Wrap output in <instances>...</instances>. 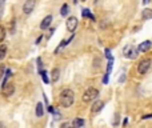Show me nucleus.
I'll return each mask as SVG.
<instances>
[{"instance_id": "nucleus-1", "label": "nucleus", "mask_w": 152, "mask_h": 128, "mask_svg": "<svg viewBox=\"0 0 152 128\" xmlns=\"http://www.w3.org/2000/svg\"><path fill=\"white\" fill-rule=\"evenodd\" d=\"M59 101H60V105H62V107H64V108H70L75 101L74 91L70 89V88L63 89L62 92H60V95H59Z\"/></svg>"}, {"instance_id": "nucleus-2", "label": "nucleus", "mask_w": 152, "mask_h": 128, "mask_svg": "<svg viewBox=\"0 0 152 128\" xmlns=\"http://www.w3.org/2000/svg\"><path fill=\"white\" fill-rule=\"evenodd\" d=\"M98 97H99V89L91 87V88H88V89L84 91L82 99H83L84 103H90V101H92V100H96Z\"/></svg>"}, {"instance_id": "nucleus-3", "label": "nucleus", "mask_w": 152, "mask_h": 128, "mask_svg": "<svg viewBox=\"0 0 152 128\" xmlns=\"http://www.w3.org/2000/svg\"><path fill=\"white\" fill-rule=\"evenodd\" d=\"M123 55H124V58L129 59V60H133V59H136L137 56H139V52H137L136 47H133L132 44H128V46L124 47Z\"/></svg>"}, {"instance_id": "nucleus-4", "label": "nucleus", "mask_w": 152, "mask_h": 128, "mask_svg": "<svg viewBox=\"0 0 152 128\" xmlns=\"http://www.w3.org/2000/svg\"><path fill=\"white\" fill-rule=\"evenodd\" d=\"M151 63H152L151 59H143V60H140V62L137 63V72L140 75H145L149 71V68H151Z\"/></svg>"}, {"instance_id": "nucleus-5", "label": "nucleus", "mask_w": 152, "mask_h": 128, "mask_svg": "<svg viewBox=\"0 0 152 128\" xmlns=\"http://www.w3.org/2000/svg\"><path fill=\"white\" fill-rule=\"evenodd\" d=\"M78 24H79V20L76 16H70L68 19H67L66 21V28H67V31L71 32V34H74L75 29L78 28Z\"/></svg>"}, {"instance_id": "nucleus-6", "label": "nucleus", "mask_w": 152, "mask_h": 128, "mask_svg": "<svg viewBox=\"0 0 152 128\" xmlns=\"http://www.w3.org/2000/svg\"><path fill=\"white\" fill-rule=\"evenodd\" d=\"M15 84L13 83H5V84L1 85V92H3V95L5 97H9L13 95V92H15Z\"/></svg>"}, {"instance_id": "nucleus-7", "label": "nucleus", "mask_w": 152, "mask_h": 128, "mask_svg": "<svg viewBox=\"0 0 152 128\" xmlns=\"http://www.w3.org/2000/svg\"><path fill=\"white\" fill-rule=\"evenodd\" d=\"M35 7H36V0H25V3L23 5V13L29 15L35 9Z\"/></svg>"}, {"instance_id": "nucleus-8", "label": "nucleus", "mask_w": 152, "mask_h": 128, "mask_svg": "<svg viewBox=\"0 0 152 128\" xmlns=\"http://www.w3.org/2000/svg\"><path fill=\"white\" fill-rule=\"evenodd\" d=\"M151 47H152V43H151V40H145V42H143V43H140L139 46H137V52L139 54H144V52H148L149 50H151Z\"/></svg>"}, {"instance_id": "nucleus-9", "label": "nucleus", "mask_w": 152, "mask_h": 128, "mask_svg": "<svg viewBox=\"0 0 152 128\" xmlns=\"http://www.w3.org/2000/svg\"><path fill=\"white\" fill-rule=\"evenodd\" d=\"M52 20H54L52 15H47L43 20H42V23H40V29H42V31H47L48 28L51 27V23H52Z\"/></svg>"}, {"instance_id": "nucleus-10", "label": "nucleus", "mask_w": 152, "mask_h": 128, "mask_svg": "<svg viewBox=\"0 0 152 128\" xmlns=\"http://www.w3.org/2000/svg\"><path fill=\"white\" fill-rule=\"evenodd\" d=\"M104 107V101L103 100H96L91 107V112L92 113H99Z\"/></svg>"}, {"instance_id": "nucleus-11", "label": "nucleus", "mask_w": 152, "mask_h": 128, "mask_svg": "<svg viewBox=\"0 0 152 128\" xmlns=\"http://www.w3.org/2000/svg\"><path fill=\"white\" fill-rule=\"evenodd\" d=\"M59 79H60V70L59 68H54L52 72H51V80L54 83L59 82Z\"/></svg>"}, {"instance_id": "nucleus-12", "label": "nucleus", "mask_w": 152, "mask_h": 128, "mask_svg": "<svg viewBox=\"0 0 152 128\" xmlns=\"http://www.w3.org/2000/svg\"><path fill=\"white\" fill-rule=\"evenodd\" d=\"M86 124L84 119H80V117H76L74 121H72V128H83Z\"/></svg>"}, {"instance_id": "nucleus-13", "label": "nucleus", "mask_w": 152, "mask_h": 128, "mask_svg": "<svg viewBox=\"0 0 152 128\" xmlns=\"http://www.w3.org/2000/svg\"><path fill=\"white\" fill-rule=\"evenodd\" d=\"M67 46H68V43H67V40H62V42H60V44H59V46L56 47V48H55L54 54H55V55H59L63 50H64V48H66Z\"/></svg>"}, {"instance_id": "nucleus-14", "label": "nucleus", "mask_w": 152, "mask_h": 128, "mask_svg": "<svg viewBox=\"0 0 152 128\" xmlns=\"http://www.w3.org/2000/svg\"><path fill=\"white\" fill-rule=\"evenodd\" d=\"M141 19H143V20L152 19V9H149V8L143 9V11H141Z\"/></svg>"}, {"instance_id": "nucleus-15", "label": "nucleus", "mask_w": 152, "mask_h": 128, "mask_svg": "<svg viewBox=\"0 0 152 128\" xmlns=\"http://www.w3.org/2000/svg\"><path fill=\"white\" fill-rule=\"evenodd\" d=\"M68 13H70V5H68L67 3H64L62 5V8H60V15H62L63 17H66Z\"/></svg>"}, {"instance_id": "nucleus-16", "label": "nucleus", "mask_w": 152, "mask_h": 128, "mask_svg": "<svg viewBox=\"0 0 152 128\" xmlns=\"http://www.w3.org/2000/svg\"><path fill=\"white\" fill-rule=\"evenodd\" d=\"M7 51H8V48L5 44H0V60H3L7 56Z\"/></svg>"}, {"instance_id": "nucleus-17", "label": "nucleus", "mask_w": 152, "mask_h": 128, "mask_svg": "<svg viewBox=\"0 0 152 128\" xmlns=\"http://www.w3.org/2000/svg\"><path fill=\"white\" fill-rule=\"evenodd\" d=\"M44 113V108H43V104L42 103H37L36 104V116L37 117H42Z\"/></svg>"}, {"instance_id": "nucleus-18", "label": "nucleus", "mask_w": 152, "mask_h": 128, "mask_svg": "<svg viewBox=\"0 0 152 128\" xmlns=\"http://www.w3.org/2000/svg\"><path fill=\"white\" fill-rule=\"evenodd\" d=\"M82 15H83V17H90L91 20H94V21H95V16L91 13V11L88 9V8H83Z\"/></svg>"}, {"instance_id": "nucleus-19", "label": "nucleus", "mask_w": 152, "mask_h": 128, "mask_svg": "<svg viewBox=\"0 0 152 128\" xmlns=\"http://www.w3.org/2000/svg\"><path fill=\"white\" fill-rule=\"evenodd\" d=\"M39 72H40V75H42V80H43L46 84H50L51 80H50V78H48V72H47V71L42 70V71H39Z\"/></svg>"}, {"instance_id": "nucleus-20", "label": "nucleus", "mask_w": 152, "mask_h": 128, "mask_svg": "<svg viewBox=\"0 0 152 128\" xmlns=\"http://www.w3.org/2000/svg\"><path fill=\"white\" fill-rule=\"evenodd\" d=\"M5 35H7V31L3 25H0V43H3L4 39H5Z\"/></svg>"}, {"instance_id": "nucleus-21", "label": "nucleus", "mask_w": 152, "mask_h": 128, "mask_svg": "<svg viewBox=\"0 0 152 128\" xmlns=\"http://www.w3.org/2000/svg\"><path fill=\"white\" fill-rule=\"evenodd\" d=\"M112 67H113V59H109L108 66H107V72H105V74L111 75V72H112Z\"/></svg>"}, {"instance_id": "nucleus-22", "label": "nucleus", "mask_w": 152, "mask_h": 128, "mask_svg": "<svg viewBox=\"0 0 152 128\" xmlns=\"http://www.w3.org/2000/svg\"><path fill=\"white\" fill-rule=\"evenodd\" d=\"M105 58L108 59V60L109 59H113L112 55H111V50H109V48H105Z\"/></svg>"}, {"instance_id": "nucleus-23", "label": "nucleus", "mask_w": 152, "mask_h": 128, "mask_svg": "<svg viewBox=\"0 0 152 128\" xmlns=\"http://www.w3.org/2000/svg\"><path fill=\"white\" fill-rule=\"evenodd\" d=\"M37 68H39V71H42V68H43V62H42V58H37Z\"/></svg>"}, {"instance_id": "nucleus-24", "label": "nucleus", "mask_w": 152, "mask_h": 128, "mask_svg": "<svg viewBox=\"0 0 152 128\" xmlns=\"http://www.w3.org/2000/svg\"><path fill=\"white\" fill-rule=\"evenodd\" d=\"M119 117H120V115L119 113H115V120H113V125H117L119 124Z\"/></svg>"}, {"instance_id": "nucleus-25", "label": "nucleus", "mask_w": 152, "mask_h": 128, "mask_svg": "<svg viewBox=\"0 0 152 128\" xmlns=\"http://www.w3.org/2000/svg\"><path fill=\"white\" fill-rule=\"evenodd\" d=\"M108 80H109V74H105L104 78H103V83H104V84H108Z\"/></svg>"}, {"instance_id": "nucleus-26", "label": "nucleus", "mask_w": 152, "mask_h": 128, "mask_svg": "<svg viewBox=\"0 0 152 128\" xmlns=\"http://www.w3.org/2000/svg\"><path fill=\"white\" fill-rule=\"evenodd\" d=\"M54 116H55V119H56V120H59V119H60V112H59V111H55L54 109Z\"/></svg>"}, {"instance_id": "nucleus-27", "label": "nucleus", "mask_w": 152, "mask_h": 128, "mask_svg": "<svg viewBox=\"0 0 152 128\" xmlns=\"http://www.w3.org/2000/svg\"><path fill=\"white\" fill-rule=\"evenodd\" d=\"M55 32V28H50V32H48V36H47V39H50L51 36H52V34Z\"/></svg>"}, {"instance_id": "nucleus-28", "label": "nucleus", "mask_w": 152, "mask_h": 128, "mask_svg": "<svg viewBox=\"0 0 152 128\" xmlns=\"http://www.w3.org/2000/svg\"><path fill=\"white\" fill-rule=\"evenodd\" d=\"M43 99H44V103H46V107H48V99H47V95H46V93H43Z\"/></svg>"}, {"instance_id": "nucleus-29", "label": "nucleus", "mask_w": 152, "mask_h": 128, "mask_svg": "<svg viewBox=\"0 0 152 128\" xmlns=\"http://www.w3.org/2000/svg\"><path fill=\"white\" fill-rule=\"evenodd\" d=\"M152 115L149 113V115H144V116H141V120H147V119H151Z\"/></svg>"}, {"instance_id": "nucleus-30", "label": "nucleus", "mask_w": 152, "mask_h": 128, "mask_svg": "<svg viewBox=\"0 0 152 128\" xmlns=\"http://www.w3.org/2000/svg\"><path fill=\"white\" fill-rule=\"evenodd\" d=\"M42 39H43V35H40L37 39H36V42H35V44H40V42H42Z\"/></svg>"}, {"instance_id": "nucleus-31", "label": "nucleus", "mask_w": 152, "mask_h": 128, "mask_svg": "<svg viewBox=\"0 0 152 128\" xmlns=\"http://www.w3.org/2000/svg\"><path fill=\"white\" fill-rule=\"evenodd\" d=\"M127 123H128V119L125 117L124 120H123V127H125V125H127Z\"/></svg>"}, {"instance_id": "nucleus-32", "label": "nucleus", "mask_w": 152, "mask_h": 128, "mask_svg": "<svg viewBox=\"0 0 152 128\" xmlns=\"http://www.w3.org/2000/svg\"><path fill=\"white\" fill-rule=\"evenodd\" d=\"M124 80H125V76H124V75H123L121 78H119V82H121V83H123V82H124Z\"/></svg>"}, {"instance_id": "nucleus-33", "label": "nucleus", "mask_w": 152, "mask_h": 128, "mask_svg": "<svg viewBox=\"0 0 152 128\" xmlns=\"http://www.w3.org/2000/svg\"><path fill=\"white\" fill-rule=\"evenodd\" d=\"M149 1L151 0H143V4H149Z\"/></svg>"}, {"instance_id": "nucleus-34", "label": "nucleus", "mask_w": 152, "mask_h": 128, "mask_svg": "<svg viewBox=\"0 0 152 128\" xmlns=\"http://www.w3.org/2000/svg\"><path fill=\"white\" fill-rule=\"evenodd\" d=\"M0 128H5V125H4L3 121H0Z\"/></svg>"}, {"instance_id": "nucleus-35", "label": "nucleus", "mask_w": 152, "mask_h": 128, "mask_svg": "<svg viewBox=\"0 0 152 128\" xmlns=\"http://www.w3.org/2000/svg\"><path fill=\"white\" fill-rule=\"evenodd\" d=\"M80 1H86V0H80Z\"/></svg>"}]
</instances>
